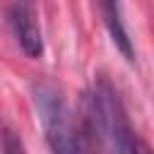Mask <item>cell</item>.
<instances>
[{
	"label": "cell",
	"instance_id": "obj_4",
	"mask_svg": "<svg viewBox=\"0 0 154 154\" xmlns=\"http://www.w3.org/2000/svg\"><path fill=\"white\" fill-rule=\"evenodd\" d=\"M99 12H101V19L108 29V36L113 41V46L123 53V58L128 63L135 60V48H132V41L128 36V29H125V22H123V12H120V0H94Z\"/></svg>",
	"mask_w": 154,
	"mask_h": 154
},
{
	"label": "cell",
	"instance_id": "obj_1",
	"mask_svg": "<svg viewBox=\"0 0 154 154\" xmlns=\"http://www.w3.org/2000/svg\"><path fill=\"white\" fill-rule=\"evenodd\" d=\"M79 130H82L84 140L96 137L101 144H106L108 149H116V152L147 149L137 140V135L128 120L125 106L106 75H96L91 89L84 94ZM87 147H89V142H87Z\"/></svg>",
	"mask_w": 154,
	"mask_h": 154
},
{
	"label": "cell",
	"instance_id": "obj_3",
	"mask_svg": "<svg viewBox=\"0 0 154 154\" xmlns=\"http://www.w3.org/2000/svg\"><path fill=\"white\" fill-rule=\"evenodd\" d=\"M7 26L29 58H41L43 55V34L38 24V10L36 0H10L7 7Z\"/></svg>",
	"mask_w": 154,
	"mask_h": 154
},
{
	"label": "cell",
	"instance_id": "obj_2",
	"mask_svg": "<svg viewBox=\"0 0 154 154\" xmlns=\"http://www.w3.org/2000/svg\"><path fill=\"white\" fill-rule=\"evenodd\" d=\"M31 99H34V108L38 113L46 142L53 152L70 154V152L87 149V140H84L79 125H75L67 101L58 84H53L51 79L36 82L31 87Z\"/></svg>",
	"mask_w": 154,
	"mask_h": 154
},
{
	"label": "cell",
	"instance_id": "obj_5",
	"mask_svg": "<svg viewBox=\"0 0 154 154\" xmlns=\"http://www.w3.org/2000/svg\"><path fill=\"white\" fill-rule=\"evenodd\" d=\"M0 149H2V154H22L24 152L22 149V142L14 137V132L10 128L2 130V144H0Z\"/></svg>",
	"mask_w": 154,
	"mask_h": 154
}]
</instances>
